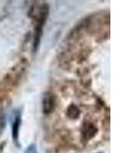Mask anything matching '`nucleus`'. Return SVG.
<instances>
[{"label": "nucleus", "instance_id": "obj_1", "mask_svg": "<svg viewBox=\"0 0 136 153\" xmlns=\"http://www.w3.org/2000/svg\"><path fill=\"white\" fill-rule=\"evenodd\" d=\"M55 107V99L51 94H46L43 98V111L45 114H49Z\"/></svg>", "mask_w": 136, "mask_h": 153}, {"label": "nucleus", "instance_id": "obj_2", "mask_svg": "<svg viewBox=\"0 0 136 153\" xmlns=\"http://www.w3.org/2000/svg\"><path fill=\"white\" fill-rule=\"evenodd\" d=\"M96 133V128L92 124H85L82 129V137L85 140L92 138Z\"/></svg>", "mask_w": 136, "mask_h": 153}, {"label": "nucleus", "instance_id": "obj_3", "mask_svg": "<svg viewBox=\"0 0 136 153\" xmlns=\"http://www.w3.org/2000/svg\"><path fill=\"white\" fill-rule=\"evenodd\" d=\"M19 125H21V118H19V117H16L13 122V125H12V137H13V139L16 140V141L18 140V137H19Z\"/></svg>", "mask_w": 136, "mask_h": 153}, {"label": "nucleus", "instance_id": "obj_4", "mask_svg": "<svg viewBox=\"0 0 136 153\" xmlns=\"http://www.w3.org/2000/svg\"><path fill=\"white\" fill-rule=\"evenodd\" d=\"M28 153H36L35 148H34V146H32V147H30V148H29V149H28Z\"/></svg>", "mask_w": 136, "mask_h": 153}]
</instances>
